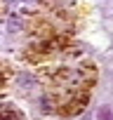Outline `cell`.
<instances>
[]
</instances>
